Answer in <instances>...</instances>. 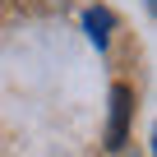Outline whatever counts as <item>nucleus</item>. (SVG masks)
I'll use <instances>...</instances> for the list:
<instances>
[{
    "mask_svg": "<svg viewBox=\"0 0 157 157\" xmlns=\"http://www.w3.org/2000/svg\"><path fill=\"white\" fill-rule=\"evenodd\" d=\"M129 111H134V93H129V83H116V88H111V125H106V148H125V139H129Z\"/></svg>",
    "mask_w": 157,
    "mask_h": 157,
    "instance_id": "obj_1",
    "label": "nucleus"
},
{
    "mask_svg": "<svg viewBox=\"0 0 157 157\" xmlns=\"http://www.w3.org/2000/svg\"><path fill=\"white\" fill-rule=\"evenodd\" d=\"M83 23H88V37H93L97 46H106V28H111V10H88V14H83Z\"/></svg>",
    "mask_w": 157,
    "mask_h": 157,
    "instance_id": "obj_2",
    "label": "nucleus"
}]
</instances>
